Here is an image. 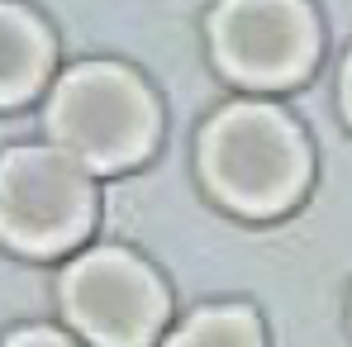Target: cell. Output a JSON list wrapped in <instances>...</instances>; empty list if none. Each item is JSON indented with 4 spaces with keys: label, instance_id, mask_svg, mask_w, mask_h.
I'll return each instance as SVG.
<instances>
[{
    "label": "cell",
    "instance_id": "obj_1",
    "mask_svg": "<svg viewBox=\"0 0 352 347\" xmlns=\"http://www.w3.org/2000/svg\"><path fill=\"white\" fill-rule=\"evenodd\" d=\"M200 162L219 200L248 214H272L291 205L305 186V143L272 105H234L205 128Z\"/></svg>",
    "mask_w": 352,
    "mask_h": 347
},
{
    "label": "cell",
    "instance_id": "obj_2",
    "mask_svg": "<svg viewBox=\"0 0 352 347\" xmlns=\"http://www.w3.org/2000/svg\"><path fill=\"white\" fill-rule=\"evenodd\" d=\"M153 100L119 67H76L48 105V128L86 167H129L153 143Z\"/></svg>",
    "mask_w": 352,
    "mask_h": 347
},
{
    "label": "cell",
    "instance_id": "obj_3",
    "mask_svg": "<svg viewBox=\"0 0 352 347\" xmlns=\"http://www.w3.org/2000/svg\"><path fill=\"white\" fill-rule=\"evenodd\" d=\"M91 224V181L72 153L14 148L0 162V238L24 252H62Z\"/></svg>",
    "mask_w": 352,
    "mask_h": 347
},
{
    "label": "cell",
    "instance_id": "obj_4",
    "mask_svg": "<svg viewBox=\"0 0 352 347\" xmlns=\"http://www.w3.org/2000/svg\"><path fill=\"white\" fill-rule=\"evenodd\" d=\"M62 309L96 347H148L167 319L162 286L124 252H91L72 262Z\"/></svg>",
    "mask_w": 352,
    "mask_h": 347
},
{
    "label": "cell",
    "instance_id": "obj_5",
    "mask_svg": "<svg viewBox=\"0 0 352 347\" xmlns=\"http://www.w3.org/2000/svg\"><path fill=\"white\" fill-rule=\"evenodd\" d=\"M210 34L224 71L248 86H286L314 58V24L300 0H224Z\"/></svg>",
    "mask_w": 352,
    "mask_h": 347
},
{
    "label": "cell",
    "instance_id": "obj_6",
    "mask_svg": "<svg viewBox=\"0 0 352 347\" xmlns=\"http://www.w3.org/2000/svg\"><path fill=\"white\" fill-rule=\"evenodd\" d=\"M48 71V38L43 29L24 14L0 5V105L24 100Z\"/></svg>",
    "mask_w": 352,
    "mask_h": 347
},
{
    "label": "cell",
    "instance_id": "obj_7",
    "mask_svg": "<svg viewBox=\"0 0 352 347\" xmlns=\"http://www.w3.org/2000/svg\"><path fill=\"white\" fill-rule=\"evenodd\" d=\"M167 347H262V333L248 309H205L176 328Z\"/></svg>",
    "mask_w": 352,
    "mask_h": 347
},
{
    "label": "cell",
    "instance_id": "obj_8",
    "mask_svg": "<svg viewBox=\"0 0 352 347\" xmlns=\"http://www.w3.org/2000/svg\"><path fill=\"white\" fill-rule=\"evenodd\" d=\"M5 347H76V343H67L62 333H48V328H24V333H14Z\"/></svg>",
    "mask_w": 352,
    "mask_h": 347
},
{
    "label": "cell",
    "instance_id": "obj_9",
    "mask_svg": "<svg viewBox=\"0 0 352 347\" xmlns=\"http://www.w3.org/2000/svg\"><path fill=\"white\" fill-rule=\"evenodd\" d=\"M343 100H348V115H352V62H348V71H343Z\"/></svg>",
    "mask_w": 352,
    "mask_h": 347
}]
</instances>
